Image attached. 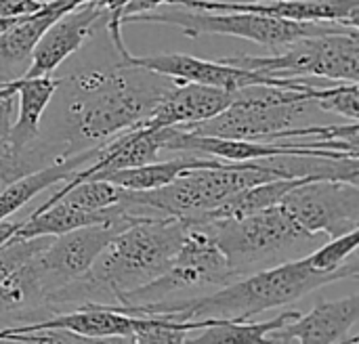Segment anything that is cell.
<instances>
[{
	"label": "cell",
	"instance_id": "2e32d148",
	"mask_svg": "<svg viewBox=\"0 0 359 344\" xmlns=\"http://www.w3.org/2000/svg\"><path fill=\"white\" fill-rule=\"evenodd\" d=\"M233 99V90L196 82H177L156 109L139 124L145 128H185L223 111ZM137 128V126H135Z\"/></svg>",
	"mask_w": 359,
	"mask_h": 344
},
{
	"label": "cell",
	"instance_id": "277c9868",
	"mask_svg": "<svg viewBox=\"0 0 359 344\" xmlns=\"http://www.w3.org/2000/svg\"><path fill=\"white\" fill-rule=\"evenodd\" d=\"M204 221L238 277L301 259L320 244V235L305 231L280 204L244 219Z\"/></svg>",
	"mask_w": 359,
	"mask_h": 344
},
{
	"label": "cell",
	"instance_id": "1f68e13d",
	"mask_svg": "<svg viewBox=\"0 0 359 344\" xmlns=\"http://www.w3.org/2000/svg\"><path fill=\"white\" fill-rule=\"evenodd\" d=\"M19 225H21V221H11V219H2L0 221V246L19 229Z\"/></svg>",
	"mask_w": 359,
	"mask_h": 344
},
{
	"label": "cell",
	"instance_id": "ffe728a7",
	"mask_svg": "<svg viewBox=\"0 0 359 344\" xmlns=\"http://www.w3.org/2000/svg\"><path fill=\"white\" fill-rule=\"evenodd\" d=\"M99 145L82 149L78 153L59 158L29 174H23L21 179H17L15 183H11L2 193H0V221L8 219L11 214H15L19 208H23L29 200H34L38 193H42L44 189L63 183L67 179H72V174L80 168H84V164H88L95 156Z\"/></svg>",
	"mask_w": 359,
	"mask_h": 344
},
{
	"label": "cell",
	"instance_id": "3957f363",
	"mask_svg": "<svg viewBox=\"0 0 359 344\" xmlns=\"http://www.w3.org/2000/svg\"><path fill=\"white\" fill-rule=\"evenodd\" d=\"M185 238V221L143 214L118 231L93 263L88 277L103 305H116L122 294L160 277L172 263Z\"/></svg>",
	"mask_w": 359,
	"mask_h": 344
},
{
	"label": "cell",
	"instance_id": "d6986e66",
	"mask_svg": "<svg viewBox=\"0 0 359 344\" xmlns=\"http://www.w3.org/2000/svg\"><path fill=\"white\" fill-rule=\"evenodd\" d=\"M34 326H59L67 328L88 343L97 340H126L133 343L135 315H126L114 309H107L103 303H86L72 311L57 313L48 319L36 322Z\"/></svg>",
	"mask_w": 359,
	"mask_h": 344
},
{
	"label": "cell",
	"instance_id": "f1b7e54d",
	"mask_svg": "<svg viewBox=\"0 0 359 344\" xmlns=\"http://www.w3.org/2000/svg\"><path fill=\"white\" fill-rule=\"evenodd\" d=\"M97 6H101L107 13V32L111 36V44L118 50V55L126 53L128 48L122 42V11L130 0H93Z\"/></svg>",
	"mask_w": 359,
	"mask_h": 344
},
{
	"label": "cell",
	"instance_id": "44dd1931",
	"mask_svg": "<svg viewBox=\"0 0 359 344\" xmlns=\"http://www.w3.org/2000/svg\"><path fill=\"white\" fill-rule=\"evenodd\" d=\"M225 164L227 162L217 160V158H196L194 151H183L181 158H172V160H164V162L156 160V162H149L143 166L97 172V174H90L88 179H103V181H109L128 191H147V189H158V187L172 183L183 172H189L196 168H217V166H225Z\"/></svg>",
	"mask_w": 359,
	"mask_h": 344
},
{
	"label": "cell",
	"instance_id": "83f0119b",
	"mask_svg": "<svg viewBox=\"0 0 359 344\" xmlns=\"http://www.w3.org/2000/svg\"><path fill=\"white\" fill-rule=\"evenodd\" d=\"M311 99L316 107L324 111L339 113L347 120H359V84L358 82H341L332 88L316 86L311 90Z\"/></svg>",
	"mask_w": 359,
	"mask_h": 344
},
{
	"label": "cell",
	"instance_id": "9a60e30c",
	"mask_svg": "<svg viewBox=\"0 0 359 344\" xmlns=\"http://www.w3.org/2000/svg\"><path fill=\"white\" fill-rule=\"evenodd\" d=\"M168 4L204 11H248L294 21H341L359 27V0H170Z\"/></svg>",
	"mask_w": 359,
	"mask_h": 344
},
{
	"label": "cell",
	"instance_id": "5b68a950",
	"mask_svg": "<svg viewBox=\"0 0 359 344\" xmlns=\"http://www.w3.org/2000/svg\"><path fill=\"white\" fill-rule=\"evenodd\" d=\"M271 179H284V177L259 160L227 162L225 166H217V168H196L183 172L172 183L158 189H147V191L124 189L122 202L130 210L141 214L149 210L160 216L196 219L219 206L236 191Z\"/></svg>",
	"mask_w": 359,
	"mask_h": 344
},
{
	"label": "cell",
	"instance_id": "484cf974",
	"mask_svg": "<svg viewBox=\"0 0 359 344\" xmlns=\"http://www.w3.org/2000/svg\"><path fill=\"white\" fill-rule=\"evenodd\" d=\"M67 185L61 187L57 193H53L42 206L38 208H46L48 204H53L55 200H65L69 202L72 206H78L82 210H93V212H99V210H107L116 204L122 202V193L124 189L109 183V181H103V179H84V181H65Z\"/></svg>",
	"mask_w": 359,
	"mask_h": 344
},
{
	"label": "cell",
	"instance_id": "7a4b0ae2",
	"mask_svg": "<svg viewBox=\"0 0 359 344\" xmlns=\"http://www.w3.org/2000/svg\"><path fill=\"white\" fill-rule=\"evenodd\" d=\"M359 263L353 261L347 267L322 273L307 265L305 256L286 261L217 288L215 292L154 303V305H122L126 315H160L175 322H200V319H252L269 309H280L301 301L303 296L330 286L334 282L358 277Z\"/></svg>",
	"mask_w": 359,
	"mask_h": 344
},
{
	"label": "cell",
	"instance_id": "e0dca14e",
	"mask_svg": "<svg viewBox=\"0 0 359 344\" xmlns=\"http://www.w3.org/2000/svg\"><path fill=\"white\" fill-rule=\"evenodd\" d=\"M82 2L86 0H46L40 11L17 17L4 32H0V71L11 74V78L21 76L29 63L36 42L48 25Z\"/></svg>",
	"mask_w": 359,
	"mask_h": 344
},
{
	"label": "cell",
	"instance_id": "ac0fdd59",
	"mask_svg": "<svg viewBox=\"0 0 359 344\" xmlns=\"http://www.w3.org/2000/svg\"><path fill=\"white\" fill-rule=\"evenodd\" d=\"M61 78H53L50 74L44 76H17L11 80H0V97H15L19 99V116L11 124L8 132V147L19 149L32 143L40 135V120L57 95Z\"/></svg>",
	"mask_w": 359,
	"mask_h": 344
},
{
	"label": "cell",
	"instance_id": "d4e9b609",
	"mask_svg": "<svg viewBox=\"0 0 359 344\" xmlns=\"http://www.w3.org/2000/svg\"><path fill=\"white\" fill-rule=\"evenodd\" d=\"M59 158L63 156L57 143H53L50 139H40V135L19 149H13L8 145L0 147V193L23 174H29Z\"/></svg>",
	"mask_w": 359,
	"mask_h": 344
},
{
	"label": "cell",
	"instance_id": "6da1fadb",
	"mask_svg": "<svg viewBox=\"0 0 359 344\" xmlns=\"http://www.w3.org/2000/svg\"><path fill=\"white\" fill-rule=\"evenodd\" d=\"M177 82L128 63L78 69L59 82L61 113L50 141L63 158L105 143L139 126Z\"/></svg>",
	"mask_w": 359,
	"mask_h": 344
},
{
	"label": "cell",
	"instance_id": "d6a6232c",
	"mask_svg": "<svg viewBox=\"0 0 359 344\" xmlns=\"http://www.w3.org/2000/svg\"><path fill=\"white\" fill-rule=\"evenodd\" d=\"M15 19H17V17H13V19H2V17H0V32H4V29H6Z\"/></svg>",
	"mask_w": 359,
	"mask_h": 344
},
{
	"label": "cell",
	"instance_id": "30bf717a",
	"mask_svg": "<svg viewBox=\"0 0 359 344\" xmlns=\"http://www.w3.org/2000/svg\"><path fill=\"white\" fill-rule=\"evenodd\" d=\"M139 216L143 214L124 210L120 216L111 221L72 229L61 235H50L48 242L32 256L50 317L55 315L53 311L55 296L69 284L86 277L93 263L103 252V248L111 242V238L124 227H128L130 223H135Z\"/></svg>",
	"mask_w": 359,
	"mask_h": 344
},
{
	"label": "cell",
	"instance_id": "f546056e",
	"mask_svg": "<svg viewBox=\"0 0 359 344\" xmlns=\"http://www.w3.org/2000/svg\"><path fill=\"white\" fill-rule=\"evenodd\" d=\"M44 4L46 0H0V17L2 19L23 17V15L40 11Z\"/></svg>",
	"mask_w": 359,
	"mask_h": 344
},
{
	"label": "cell",
	"instance_id": "7402d4cb",
	"mask_svg": "<svg viewBox=\"0 0 359 344\" xmlns=\"http://www.w3.org/2000/svg\"><path fill=\"white\" fill-rule=\"evenodd\" d=\"M124 210H130L124 202H120L107 210L93 212V210H82L78 206H72L69 202L59 198L53 204H48L46 208H36L27 219L21 221L19 229L13 235L21 238V240L40 238V235H61L72 229L111 221V219L120 216Z\"/></svg>",
	"mask_w": 359,
	"mask_h": 344
},
{
	"label": "cell",
	"instance_id": "4dcf8cb0",
	"mask_svg": "<svg viewBox=\"0 0 359 344\" xmlns=\"http://www.w3.org/2000/svg\"><path fill=\"white\" fill-rule=\"evenodd\" d=\"M170 0H130L124 11H122V19L128 15H139V13H147V11H156L162 4H168ZM124 25V23H122Z\"/></svg>",
	"mask_w": 359,
	"mask_h": 344
},
{
	"label": "cell",
	"instance_id": "4316f807",
	"mask_svg": "<svg viewBox=\"0 0 359 344\" xmlns=\"http://www.w3.org/2000/svg\"><path fill=\"white\" fill-rule=\"evenodd\" d=\"M358 244L359 235L358 229L349 231L345 235L339 238H330V242L313 248L309 254H305V261L311 269L322 271V273H332L339 271L343 267H347L349 263L358 261Z\"/></svg>",
	"mask_w": 359,
	"mask_h": 344
},
{
	"label": "cell",
	"instance_id": "cb8c5ba5",
	"mask_svg": "<svg viewBox=\"0 0 359 344\" xmlns=\"http://www.w3.org/2000/svg\"><path fill=\"white\" fill-rule=\"evenodd\" d=\"M299 311L280 313L276 319L269 322H240V319H217L215 324L194 330L187 336V343H267V334L282 328L284 324L297 319Z\"/></svg>",
	"mask_w": 359,
	"mask_h": 344
},
{
	"label": "cell",
	"instance_id": "5bb4252c",
	"mask_svg": "<svg viewBox=\"0 0 359 344\" xmlns=\"http://www.w3.org/2000/svg\"><path fill=\"white\" fill-rule=\"evenodd\" d=\"M358 322L359 294H351L339 301H322L307 315L301 313L297 319L269 332L267 343H359V336H351V330L358 326Z\"/></svg>",
	"mask_w": 359,
	"mask_h": 344
},
{
	"label": "cell",
	"instance_id": "52a82bcc",
	"mask_svg": "<svg viewBox=\"0 0 359 344\" xmlns=\"http://www.w3.org/2000/svg\"><path fill=\"white\" fill-rule=\"evenodd\" d=\"M183 221L185 238L170 267L154 282L122 294L116 305H154L191 298L204 290H217L238 280L215 242L208 223L200 216Z\"/></svg>",
	"mask_w": 359,
	"mask_h": 344
},
{
	"label": "cell",
	"instance_id": "603a6c76",
	"mask_svg": "<svg viewBox=\"0 0 359 344\" xmlns=\"http://www.w3.org/2000/svg\"><path fill=\"white\" fill-rule=\"evenodd\" d=\"M307 181H313V179H271V181L244 187L236 191L233 195H229L227 200H223L212 210L204 212L202 219H244L248 214H255L259 210L280 204L286 191Z\"/></svg>",
	"mask_w": 359,
	"mask_h": 344
},
{
	"label": "cell",
	"instance_id": "ba28073f",
	"mask_svg": "<svg viewBox=\"0 0 359 344\" xmlns=\"http://www.w3.org/2000/svg\"><path fill=\"white\" fill-rule=\"evenodd\" d=\"M309 86L305 90L250 84L233 90L231 103L217 116L189 124L183 130L223 139H250L269 141L276 132L294 126L299 118L316 107Z\"/></svg>",
	"mask_w": 359,
	"mask_h": 344
},
{
	"label": "cell",
	"instance_id": "8fae6325",
	"mask_svg": "<svg viewBox=\"0 0 359 344\" xmlns=\"http://www.w3.org/2000/svg\"><path fill=\"white\" fill-rule=\"evenodd\" d=\"M280 206L309 233L339 238L359 227V185L347 181H307L284 193Z\"/></svg>",
	"mask_w": 359,
	"mask_h": 344
},
{
	"label": "cell",
	"instance_id": "9c48e42d",
	"mask_svg": "<svg viewBox=\"0 0 359 344\" xmlns=\"http://www.w3.org/2000/svg\"><path fill=\"white\" fill-rule=\"evenodd\" d=\"M221 61L278 78L316 76L337 82H358L359 29L299 38L278 55H233Z\"/></svg>",
	"mask_w": 359,
	"mask_h": 344
},
{
	"label": "cell",
	"instance_id": "7c38bea8",
	"mask_svg": "<svg viewBox=\"0 0 359 344\" xmlns=\"http://www.w3.org/2000/svg\"><path fill=\"white\" fill-rule=\"evenodd\" d=\"M122 63L137 65L162 76H168L179 82H196L206 86H219L227 90H238L242 86L250 84H269V86H282V88H294L305 90L313 86L311 82L303 78H278V76H265L252 69L236 67L225 61H208L194 55H181V53H158V55H143L137 57L130 50L122 53Z\"/></svg>",
	"mask_w": 359,
	"mask_h": 344
},
{
	"label": "cell",
	"instance_id": "8992f818",
	"mask_svg": "<svg viewBox=\"0 0 359 344\" xmlns=\"http://www.w3.org/2000/svg\"><path fill=\"white\" fill-rule=\"evenodd\" d=\"M166 11H147L139 15H128L122 23H162L175 25L183 34L198 38L202 34H225L252 40L265 46H286L299 38L324 36L347 32L358 25H345L341 21H294L280 19L248 11H204V8H185L168 4Z\"/></svg>",
	"mask_w": 359,
	"mask_h": 344
},
{
	"label": "cell",
	"instance_id": "4fadbf2b",
	"mask_svg": "<svg viewBox=\"0 0 359 344\" xmlns=\"http://www.w3.org/2000/svg\"><path fill=\"white\" fill-rule=\"evenodd\" d=\"M103 21H107V13L93 0H86L63 13L36 42L29 63L21 76L34 78L53 74L67 57L80 50V46L97 32Z\"/></svg>",
	"mask_w": 359,
	"mask_h": 344
}]
</instances>
